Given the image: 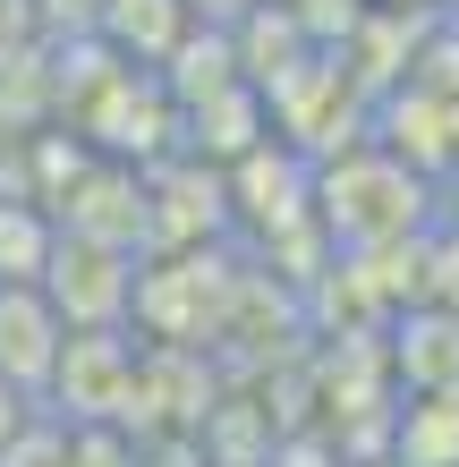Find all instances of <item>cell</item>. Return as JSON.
Wrapping results in <instances>:
<instances>
[{
	"label": "cell",
	"mask_w": 459,
	"mask_h": 467,
	"mask_svg": "<svg viewBox=\"0 0 459 467\" xmlns=\"http://www.w3.org/2000/svg\"><path fill=\"white\" fill-rule=\"evenodd\" d=\"M315 222L340 255H391L425 230V179L383 145H358L349 161L315 171Z\"/></svg>",
	"instance_id": "1"
},
{
	"label": "cell",
	"mask_w": 459,
	"mask_h": 467,
	"mask_svg": "<svg viewBox=\"0 0 459 467\" xmlns=\"http://www.w3.org/2000/svg\"><path fill=\"white\" fill-rule=\"evenodd\" d=\"M137 272H145V255L60 230L51 238V264H43V289H51V306L68 315V332H120V323L137 315Z\"/></svg>",
	"instance_id": "2"
},
{
	"label": "cell",
	"mask_w": 459,
	"mask_h": 467,
	"mask_svg": "<svg viewBox=\"0 0 459 467\" xmlns=\"http://www.w3.org/2000/svg\"><path fill=\"white\" fill-rule=\"evenodd\" d=\"M137 340L120 332H68L60 366H51V408H60V425H137Z\"/></svg>",
	"instance_id": "3"
},
{
	"label": "cell",
	"mask_w": 459,
	"mask_h": 467,
	"mask_svg": "<svg viewBox=\"0 0 459 467\" xmlns=\"http://www.w3.org/2000/svg\"><path fill=\"white\" fill-rule=\"evenodd\" d=\"M60 348H68V315L51 306V289L43 281H0V382L43 400Z\"/></svg>",
	"instance_id": "4"
},
{
	"label": "cell",
	"mask_w": 459,
	"mask_h": 467,
	"mask_svg": "<svg viewBox=\"0 0 459 467\" xmlns=\"http://www.w3.org/2000/svg\"><path fill=\"white\" fill-rule=\"evenodd\" d=\"M391 366H400V382H409L417 400H434V391H459V315L451 306H425L400 323V340H391Z\"/></svg>",
	"instance_id": "5"
},
{
	"label": "cell",
	"mask_w": 459,
	"mask_h": 467,
	"mask_svg": "<svg viewBox=\"0 0 459 467\" xmlns=\"http://www.w3.org/2000/svg\"><path fill=\"white\" fill-rule=\"evenodd\" d=\"M51 238H60V222H51L35 196H26V204H0V281H43Z\"/></svg>",
	"instance_id": "6"
},
{
	"label": "cell",
	"mask_w": 459,
	"mask_h": 467,
	"mask_svg": "<svg viewBox=\"0 0 459 467\" xmlns=\"http://www.w3.org/2000/svg\"><path fill=\"white\" fill-rule=\"evenodd\" d=\"M26 417H35V400H26V391H9V382H0V442H9V433H17Z\"/></svg>",
	"instance_id": "7"
}]
</instances>
